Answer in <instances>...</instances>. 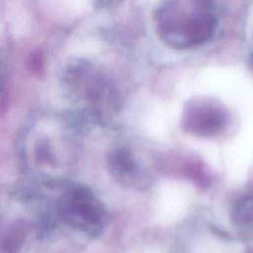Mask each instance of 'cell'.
Returning a JSON list of instances; mask_svg holds the SVG:
<instances>
[{
    "label": "cell",
    "instance_id": "6da1fadb",
    "mask_svg": "<svg viewBox=\"0 0 253 253\" xmlns=\"http://www.w3.org/2000/svg\"><path fill=\"white\" fill-rule=\"evenodd\" d=\"M80 126L69 116L45 112L33 116L18 139L21 165L35 186L60 187L75 166Z\"/></svg>",
    "mask_w": 253,
    "mask_h": 253
},
{
    "label": "cell",
    "instance_id": "7a4b0ae2",
    "mask_svg": "<svg viewBox=\"0 0 253 253\" xmlns=\"http://www.w3.org/2000/svg\"><path fill=\"white\" fill-rule=\"evenodd\" d=\"M160 40L175 49L197 47L215 33L217 15L214 5L205 0L161 2L154 12Z\"/></svg>",
    "mask_w": 253,
    "mask_h": 253
},
{
    "label": "cell",
    "instance_id": "3957f363",
    "mask_svg": "<svg viewBox=\"0 0 253 253\" xmlns=\"http://www.w3.org/2000/svg\"><path fill=\"white\" fill-rule=\"evenodd\" d=\"M62 87L71 105L69 116L80 126L105 119L114 107L115 90L106 74L94 63L75 59L62 72Z\"/></svg>",
    "mask_w": 253,
    "mask_h": 253
},
{
    "label": "cell",
    "instance_id": "277c9868",
    "mask_svg": "<svg viewBox=\"0 0 253 253\" xmlns=\"http://www.w3.org/2000/svg\"><path fill=\"white\" fill-rule=\"evenodd\" d=\"M61 188L56 202V210L61 219L89 235L100 234L109 220L103 202L86 186L68 182Z\"/></svg>",
    "mask_w": 253,
    "mask_h": 253
},
{
    "label": "cell",
    "instance_id": "5b68a950",
    "mask_svg": "<svg viewBox=\"0 0 253 253\" xmlns=\"http://www.w3.org/2000/svg\"><path fill=\"white\" fill-rule=\"evenodd\" d=\"M226 110L218 103L208 99H196L188 103L182 118L183 128L194 135L213 136L227 125Z\"/></svg>",
    "mask_w": 253,
    "mask_h": 253
},
{
    "label": "cell",
    "instance_id": "8992f818",
    "mask_svg": "<svg viewBox=\"0 0 253 253\" xmlns=\"http://www.w3.org/2000/svg\"><path fill=\"white\" fill-rule=\"evenodd\" d=\"M107 164L112 178L126 189L144 191L151 184V176L127 147H116L110 151Z\"/></svg>",
    "mask_w": 253,
    "mask_h": 253
},
{
    "label": "cell",
    "instance_id": "52a82bcc",
    "mask_svg": "<svg viewBox=\"0 0 253 253\" xmlns=\"http://www.w3.org/2000/svg\"><path fill=\"white\" fill-rule=\"evenodd\" d=\"M230 218L239 230L253 232V190L243 194L233 203Z\"/></svg>",
    "mask_w": 253,
    "mask_h": 253
},
{
    "label": "cell",
    "instance_id": "ba28073f",
    "mask_svg": "<svg viewBox=\"0 0 253 253\" xmlns=\"http://www.w3.org/2000/svg\"><path fill=\"white\" fill-rule=\"evenodd\" d=\"M3 84H4V70H3V66H2V63L0 61V91L3 87Z\"/></svg>",
    "mask_w": 253,
    "mask_h": 253
},
{
    "label": "cell",
    "instance_id": "9c48e42d",
    "mask_svg": "<svg viewBox=\"0 0 253 253\" xmlns=\"http://www.w3.org/2000/svg\"><path fill=\"white\" fill-rule=\"evenodd\" d=\"M249 61H250V66H251V68L253 69V51H252L251 54H250V59H249Z\"/></svg>",
    "mask_w": 253,
    "mask_h": 253
}]
</instances>
